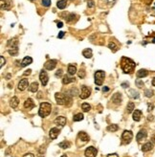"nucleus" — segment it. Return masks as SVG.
I'll return each instance as SVG.
<instances>
[{"instance_id": "1", "label": "nucleus", "mask_w": 155, "mask_h": 157, "mask_svg": "<svg viewBox=\"0 0 155 157\" xmlns=\"http://www.w3.org/2000/svg\"><path fill=\"white\" fill-rule=\"evenodd\" d=\"M135 66H136V64H135V63L132 60H130V58H128L127 57L122 58L121 67H122V69H123V71L124 72V73H127V74L133 73V71L135 69Z\"/></svg>"}, {"instance_id": "2", "label": "nucleus", "mask_w": 155, "mask_h": 157, "mask_svg": "<svg viewBox=\"0 0 155 157\" xmlns=\"http://www.w3.org/2000/svg\"><path fill=\"white\" fill-rule=\"evenodd\" d=\"M51 110H52V106L49 103H41L40 104V107H39V110H38V114L39 116L44 118V117H47L49 114L51 113Z\"/></svg>"}, {"instance_id": "3", "label": "nucleus", "mask_w": 155, "mask_h": 157, "mask_svg": "<svg viewBox=\"0 0 155 157\" xmlns=\"http://www.w3.org/2000/svg\"><path fill=\"white\" fill-rule=\"evenodd\" d=\"M8 47H9V54L11 56H15L18 53V42L16 38L10 39L8 41Z\"/></svg>"}, {"instance_id": "4", "label": "nucleus", "mask_w": 155, "mask_h": 157, "mask_svg": "<svg viewBox=\"0 0 155 157\" xmlns=\"http://www.w3.org/2000/svg\"><path fill=\"white\" fill-rule=\"evenodd\" d=\"M88 141H89V136L86 132L81 131L78 134V137H77V146L78 147H81V146L85 145Z\"/></svg>"}, {"instance_id": "5", "label": "nucleus", "mask_w": 155, "mask_h": 157, "mask_svg": "<svg viewBox=\"0 0 155 157\" xmlns=\"http://www.w3.org/2000/svg\"><path fill=\"white\" fill-rule=\"evenodd\" d=\"M104 77H105L104 71H101V70L97 71L96 73H95V75H94V78H95V83H96L98 86H101V84H103V83H104Z\"/></svg>"}, {"instance_id": "6", "label": "nucleus", "mask_w": 155, "mask_h": 157, "mask_svg": "<svg viewBox=\"0 0 155 157\" xmlns=\"http://www.w3.org/2000/svg\"><path fill=\"white\" fill-rule=\"evenodd\" d=\"M133 138V133L130 130H124L122 135V144L123 145H127L131 142V140Z\"/></svg>"}, {"instance_id": "7", "label": "nucleus", "mask_w": 155, "mask_h": 157, "mask_svg": "<svg viewBox=\"0 0 155 157\" xmlns=\"http://www.w3.org/2000/svg\"><path fill=\"white\" fill-rule=\"evenodd\" d=\"M90 94H91V91L86 85H82L81 86V93H80V98H81V99H82V100L87 99V98L90 96Z\"/></svg>"}, {"instance_id": "8", "label": "nucleus", "mask_w": 155, "mask_h": 157, "mask_svg": "<svg viewBox=\"0 0 155 157\" xmlns=\"http://www.w3.org/2000/svg\"><path fill=\"white\" fill-rule=\"evenodd\" d=\"M39 80H40L41 83H42V85H43V86H46V85H47L49 78H48L47 72H46L45 70H41L40 74H39Z\"/></svg>"}, {"instance_id": "9", "label": "nucleus", "mask_w": 155, "mask_h": 157, "mask_svg": "<svg viewBox=\"0 0 155 157\" xmlns=\"http://www.w3.org/2000/svg\"><path fill=\"white\" fill-rule=\"evenodd\" d=\"M84 153H85V156L86 157H96L98 150L95 147H89V148L86 149Z\"/></svg>"}, {"instance_id": "10", "label": "nucleus", "mask_w": 155, "mask_h": 157, "mask_svg": "<svg viewBox=\"0 0 155 157\" xmlns=\"http://www.w3.org/2000/svg\"><path fill=\"white\" fill-rule=\"evenodd\" d=\"M55 98H56V102H57L58 104H59V106H63V104H65V97L62 93H56L55 94Z\"/></svg>"}, {"instance_id": "11", "label": "nucleus", "mask_w": 155, "mask_h": 157, "mask_svg": "<svg viewBox=\"0 0 155 157\" xmlns=\"http://www.w3.org/2000/svg\"><path fill=\"white\" fill-rule=\"evenodd\" d=\"M57 63H58V61L56 60H49L48 61L45 63L44 67H45V69H47V70H53V69H55L56 66H57Z\"/></svg>"}, {"instance_id": "12", "label": "nucleus", "mask_w": 155, "mask_h": 157, "mask_svg": "<svg viewBox=\"0 0 155 157\" xmlns=\"http://www.w3.org/2000/svg\"><path fill=\"white\" fill-rule=\"evenodd\" d=\"M55 124H56V125L59 126L60 127H63L65 125H66V118L63 117V116H58V117L56 118Z\"/></svg>"}, {"instance_id": "13", "label": "nucleus", "mask_w": 155, "mask_h": 157, "mask_svg": "<svg viewBox=\"0 0 155 157\" xmlns=\"http://www.w3.org/2000/svg\"><path fill=\"white\" fill-rule=\"evenodd\" d=\"M0 5H1V9L2 10H10L12 8L13 6V3L11 0H1V3H0Z\"/></svg>"}, {"instance_id": "14", "label": "nucleus", "mask_w": 155, "mask_h": 157, "mask_svg": "<svg viewBox=\"0 0 155 157\" xmlns=\"http://www.w3.org/2000/svg\"><path fill=\"white\" fill-rule=\"evenodd\" d=\"M147 130L146 129H141L139 132H138L137 136H136V139L138 142H141L143 141V140H145L147 138Z\"/></svg>"}, {"instance_id": "15", "label": "nucleus", "mask_w": 155, "mask_h": 157, "mask_svg": "<svg viewBox=\"0 0 155 157\" xmlns=\"http://www.w3.org/2000/svg\"><path fill=\"white\" fill-rule=\"evenodd\" d=\"M59 132H60V130H59L58 127H53V129H50V132H49L50 138H51L52 140L57 139V137L59 135Z\"/></svg>"}, {"instance_id": "16", "label": "nucleus", "mask_w": 155, "mask_h": 157, "mask_svg": "<svg viewBox=\"0 0 155 157\" xmlns=\"http://www.w3.org/2000/svg\"><path fill=\"white\" fill-rule=\"evenodd\" d=\"M29 86V81H28V78H22V80L19 81L18 83V89L19 90H25L26 88Z\"/></svg>"}, {"instance_id": "17", "label": "nucleus", "mask_w": 155, "mask_h": 157, "mask_svg": "<svg viewBox=\"0 0 155 157\" xmlns=\"http://www.w3.org/2000/svg\"><path fill=\"white\" fill-rule=\"evenodd\" d=\"M112 103H114L115 104H121L122 103V94L121 93H115L111 98Z\"/></svg>"}, {"instance_id": "18", "label": "nucleus", "mask_w": 155, "mask_h": 157, "mask_svg": "<svg viewBox=\"0 0 155 157\" xmlns=\"http://www.w3.org/2000/svg\"><path fill=\"white\" fill-rule=\"evenodd\" d=\"M34 106H35V103L33 102V100L31 99V98H29V99H27L25 101L24 107L26 109H32V108H34Z\"/></svg>"}, {"instance_id": "19", "label": "nucleus", "mask_w": 155, "mask_h": 157, "mask_svg": "<svg viewBox=\"0 0 155 157\" xmlns=\"http://www.w3.org/2000/svg\"><path fill=\"white\" fill-rule=\"evenodd\" d=\"M19 104V100L18 98L16 97H13L11 100H10V106H11L13 108H16Z\"/></svg>"}, {"instance_id": "20", "label": "nucleus", "mask_w": 155, "mask_h": 157, "mask_svg": "<svg viewBox=\"0 0 155 157\" xmlns=\"http://www.w3.org/2000/svg\"><path fill=\"white\" fill-rule=\"evenodd\" d=\"M77 73V67H76L75 64H69L68 65V74L70 76H74V75Z\"/></svg>"}, {"instance_id": "21", "label": "nucleus", "mask_w": 155, "mask_h": 157, "mask_svg": "<svg viewBox=\"0 0 155 157\" xmlns=\"http://www.w3.org/2000/svg\"><path fill=\"white\" fill-rule=\"evenodd\" d=\"M32 63H33V58L31 57H25L24 58H23V60L21 63V66L25 67V66H27V65L31 64Z\"/></svg>"}, {"instance_id": "22", "label": "nucleus", "mask_w": 155, "mask_h": 157, "mask_svg": "<svg viewBox=\"0 0 155 157\" xmlns=\"http://www.w3.org/2000/svg\"><path fill=\"white\" fill-rule=\"evenodd\" d=\"M142 117V111L141 110H135L133 112V120L135 122H139Z\"/></svg>"}, {"instance_id": "23", "label": "nucleus", "mask_w": 155, "mask_h": 157, "mask_svg": "<svg viewBox=\"0 0 155 157\" xmlns=\"http://www.w3.org/2000/svg\"><path fill=\"white\" fill-rule=\"evenodd\" d=\"M152 148H153L152 143L148 142V143H146L143 147H142V150H143L144 152H147V151H149V150L152 149Z\"/></svg>"}, {"instance_id": "24", "label": "nucleus", "mask_w": 155, "mask_h": 157, "mask_svg": "<svg viewBox=\"0 0 155 157\" xmlns=\"http://www.w3.org/2000/svg\"><path fill=\"white\" fill-rule=\"evenodd\" d=\"M147 75H148V72L146 69H141V70H139L137 72V78H139L147 77Z\"/></svg>"}, {"instance_id": "25", "label": "nucleus", "mask_w": 155, "mask_h": 157, "mask_svg": "<svg viewBox=\"0 0 155 157\" xmlns=\"http://www.w3.org/2000/svg\"><path fill=\"white\" fill-rule=\"evenodd\" d=\"M82 56H84V58H91L93 54H92V50L91 49H85V50L82 51Z\"/></svg>"}, {"instance_id": "26", "label": "nucleus", "mask_w": 155, "mask_h": 157, "mask_svg": "<svg viewBox=\"0 0 155 157\" xmlns=\"http://www.w3.org/2000/svg\"><path fill=\"white\" fill-rule=\"evenodd\" d=\"M30 91L31 92H34V93H35L38 90V83H37V81H34L31 85H30Z\"/></svg>"}, {"instance_id": "27", "label": "nucleus", "mask_w": 155, "mask_h": 157, "mask_svg": "<svg viewBox=\"0 0 155 157\" xmlns=\"http://www.w3.org/2000/svg\"><path fill=\"white\" fill-rule=\"evenodd\" d=\"M74 81H75L74 78H70L68 76H64L63 78H62V83H63V84H68V83H74Z\"/></svg>"}, {"instance_id": "28", "label": "nucleus", "mask_w": 155, "mask_h": 157, "mask_svg": "<svg viewBox=\"0 0 155 157\" xmlns=\"http://www.w3.org/2000/svg\"><path fill=\"white\" fill-rule=\"evenodd\" d=\"M66 5H67L66 0H59V1L57 3V7L60 10H63L65 7H66Z\"/></svg>"}, {"instance_id": "29", "label": "nucleus", "mask_w": 155, "mask_h": 157, "mask_svg": "<svg viewBox=\"0 0 155 157\" xmlns=\"http://www.w3.org/2000/svg\"><path fill=\"white\" fill-rule=\"evenodd\" d=\"M128 96L132 98V99H138V98H139V93H138L137 91H135L134 89H130L129 93H128Z\"/></svg>"}, {"instance_id": "30", "label": "nucleus", "mask_w": 155, "mask_h": 157, "mask_svg": "<svg viewBox=\"0 0 155 157\" xmlns=\"http://www.w3.org/2000/svg\"><path fill=\"white\" fill-rule=\"evenodd\" d=\"M134 108H135L134 103L129 102V103L127 104V113H131V112H132V111L134 110Z\"/></svg>"}, {"instance_id": "31", "label": "nucleus", "mask_w": 155, "mask_h": 157, "mask_svg": "<svg viewBox=\"0 0 155 157\" xmlns=\"http://www.w3.org/2000/svg\"><path fill=\"white\" fill-rule=\"evenodd\" d=\"M70 146H71V144L68 141H63V142L59 143V145H58L59 148H61V149H68V148H70Z\"/></svg>"}, {"instance_id": "32", "label": "nucleus", "mask_w": 155, "mask_h": 157, "mask_svg": "<svg viewBox=\"0 0 155 157\" xmlns=\"http://www.w3.org/2000/svg\"><path fill=\"white\" fill-rule=\"evenodd\" d=\"M73 120H74V122H80V121L83 120V115H82L81 113L76 114V115L74 116V118H73Z\"/></svg>"}, {"instance_id": "33", "label": "nucleus", "mask_w": 155, "mask_h": 157, "mask_svg": "<svg viewBox=\"0 0 155 157\" xmlns=\"http://www.w3.org/2000/svg\"><path fill=\"white\" fill-rule=\"evenodd\" d=\"M81 109L83 110V112H88V111L91 109V106H90V104H89L84 103V104H81Z\"/></svg>"}, {"instance_id": "34", "label": "nucleus", "mask_w": 155, "mask_h": 157, "mask_svg": "<svg viewBox=\"0 0 155 157\" xmlns=\"http://www.w3.org/2000/svg\"><path fill=\"white\" fill-rule=\"evenodd\" d=\"M118 126L117 125H110V126H107V130L108 131H110V132H115V131H117L118 130Z\"/></svg>"}, {"instance_id": "35", "label": "nucleus", "mask_w": 155, "mask_h": 157, "mask_svg": "<svg viewBox=\"0 0 155 157\" xmlns=\"http://www.w3.org/2000/svg\"><path fill=\"white\" fill-rule=\"evenodd\" d=\"M108 47H109V49L112 52H116L118 50V46L114 43V42H110L109 45H108Z\"/></svg>"}, {"instance_id": "36", "label": "nucleus", "mask_w": 155, "mask_h": 157, "mask_svg": "<svg viewBox=\"0 0 155 157\" xmlns=\"http://www.w3.org/2000/svg\"><path fill=\"white\" fill-rule=\"evenodd\" d=\"M76 16L77 15H76L75 14H69L65 18H66L67 22H72V21H74V18L76 17Z\"/></svg>"}, {"instance_id": "37", "label": "nucleus", "mask_w": 155, "mask_h": 157, "mask_svg": "<svg viewBox=\"0 0 155 157\" xmlns=\"http://www.w3.org/2000/svg\"><path fill=\"white\" fill-rule=\"evenodd\" d=\"M135 83H136V85L139 88H142L144 86V83H143V81H142L141 78H137V80L135 81Z\"/></svg>"}, {"instance_id": "38", "label": "nucleus", "mask_w": 155, "mask_h": 157, "mask_svg": "<svg viewBox=\"0 0 155 157\" xmlns=\"http://www.w3.org/2000/svg\"><path fill=\"white\" fill-rule=\"evenodd\" d=\"M145 95H146V97L147 98H150L153 96V91L150 90V89H147L146 91H145Z\"/></svg>"}, {"instance_id": "39", "label": "nucleus", "mask_w": 155, "mask_h": 157, "mask_svg": "<svg viewBox=\"0 0 155 157\" xmlns=\"http://www.w3.org/2000/svg\"><path fill=\"white\" fill-rule=\"evenodd\" d=\"M42 5H43L44 7H50L51 0H42Z\"/></svg>"}, {"instance_id": "40", "label": "nucleus", "mask_w": 155, "mask_h": 157, "mask_svg": "<svg viewBox=\"0 0 155 157\" xmlns=\"http://www.w3.org/2000/svg\"><path fill=\"white\" fill-rule=\"evenodd\" d=\"M79 92H78V89L77 88H72L71 89V95L72 96H76V95H78Z\"/></svg>"}, {"instance_id": "41", "label": "nucleus", "mask_w": 155, "mask_h": 157, "mask_svg": "<svg viewBox=\"0 0 155 157\" xmlns=\"http://www.w3.org/2000/svg\"><path fill=\"white\" fill-rule=\"evenodd\" d=\"M79 77L80 78H83L84 77H85V72H84V70H80V72H79Z\"/></svg>"}, {"instance_id": "42", "label": "nucleus", "mask_w": 155, "mask_h": 157, "mask_svg": "<svg viewBox=\"0 0 155 157\" xmlns=\"http://www.w3.org/2000/svg\"><path fill=\"white\" fill-rule=\"evenodd\" d=\"M87 5H88V7L89 8H92V7H94V1L93 0H90V1H88V3H87Z\"/></svg>"}, {"instance_id": "43", "label": "nucleus", "mask_w": 155, "mask_h": 157, "mask_svg": "<svg viewBox=\"0 0 155 157\" xmlns=\"http://www.w3.org/2000/svg\"><path fill=\"white\" fill-rule=\"evenodd\" d=\"M0 60H1V64H0V66H3V65H4V63H6V60H5V58H4V57H3V56H1V57H0Z\"/></svg>"}, {"instance_id": "44", "label": "nucleus", "mask_w": 155, "mask_h": 157, "mask_svg": "<svg viewBox=\"0 0 155 157\" xmlns=\"http://www.w3.org/2000/svg\"><path fill=\"white\" fill-rule=\"evenodd\" d=\"M153 107H154V106H153V104H148V107H147V110H148V111H149V112H150V111L153 109Z\"/></svg>"}, {"instance_id": "45", "label": "nucleus", "mask_w": 155, "mask_h": 157, "mask_svg": "<svg viewBox=\"0 0 155 157\" xmlns=\"http://www.w3.org/2000/svg\"><path fill=\"white\" fill-rule=\"evenodd\" d=\"M62 75V70L60 69V70H58L57 73H56V77H60Z\"/></svg>"}, {"instance_id": "46", "label": "nucleus", "mask_w": 155, "mask_h": 157, "mask_svg": "<svg viewBox=\"0 0 155 157\" xmlns=\"http://www.w3.org/2000/svg\"><path fill=\"white\" fill-rule=\"evenodd\" d=\"M64 34H65L64 32H59V34L58 35V38H63Z\"/></svg>"}, {"instance_id": "47", "label": "nucleus", "mask_w": 155, "mask_h": 157, "mask_svg": "<svg viewBox=\"0 0 155 157\" xmlns=\"http://www.w3.org/2000/svg\"><path fill=\"white\" fill-rule=\"evenodd\" d=\"M106 157H119L117 153H111V154H108Z\"/></svg>"}, {"instance_id": "48", "label": "nucleus", "mask_w": 155, "mask_h": 157, "mask_svg": "<svg viewBox=\"0 0 155 157\" xmlns=\"http://www.w3.org/2000/svg\"><path fill=\"white\" fill-rule=\"evenodd\" d=\"M23 157H35V155L33 154V153H26Z\"/></svg>"}, {"instance_id": "49", "label": "nucleus", "mask_w": 155, "mask_h": 157, "mask_svg": "<svg viewBox=\"0 0 155 157\" xmlns=\"http://www.w3.org/2000/svg\"><path fill=\"white\" fill-rule=\"evenodd\" d=\"M122 86H123L124 88H127L128 86V83H122Z\"/></svg>"}, {"instance_id": "50", "label": "nucleus", "mask_w": 155, "mask_h": 157, "mask_svg": "<svg viewBox=\"0 0 155 157\" xmlns=\"http://www.w3.org/2000/svg\"><path fill=\"white\" fill-rule=\"evenodd\" d=\"M31 71H32V70H30V69L27 70V71H26L25 73H24V76H27V75H30V74H31Z\"/></svg>"}, {"instance_id": "51", "label": "nucleus", "mask_w": 155, "mask_h": 157, "mask_svg": "<svg viewBox=\"0 0 155 157\" xmlns=\"http://www.w3.org/2000/svg\"><path fill=\"white\" fill-rule=\"evenodd\" d=\"M108 90H109V88L106 87V86H104V87L103 88V91H104V92H107Z\"/></svg>"}, {"instance_id": "52", "label": "nucleus", "mask_w": 155, "mask_h": 157, "mask_svg": "<svg viewBox=\"0 0 155 157\" xmlns=\"http://www.w3.org/2000/svg\"><path fill=\"white\" fill-rule=\"evenodd\" d=\"M62 26H63V23H62V22H58V28H61Z\"/></svg>"}, {"instance_id": "53", "label": "nucleus", "mask_w": 155, "mask_h": 157, "mask_svg": "<svg viewBox=\"0 0 155 157\" xmlns=\"http://www.w3.org/2000/svg\"><path fill=\"white\" fill-rule=\"evenodd\" d=\"M142 1H144V2H146L147 4H149V3L152 1V0H142Z\"/></svg>"}, {"instance_id": "54", "label": "nucleus", "mask_w": 155, "mask_h": 157, "mask_svg": "<svg viewBox=\"0 0 155 157\" xmlns=\"http://www.w3.org/2000/svg\"><path fill=\"white\" fill-rule=\"evenodd\" d=\"M151 140H152V142L155 144V134H154V135H153L152 137H151Z\"/></svg>"}, {"instance_id": "55", "label": "nucleus", "mask_w": 155, "mask_h": 157, "mask_svg": "<svg viewBox=\"0 0 155 157\" xmlns=\"http://www.w3.org/2000/svg\"><path fill=\"white\" fill-rule=\"evenodd\" d=\"M107 1L109 2V3H112V4H113V3L116 1V0H107Z\"/></svg>"}, {"instance_id": "56", "label": "nucleus", "mask_w": 155, "mask_h": 157, "mask_svg": "<svg viewBox=\"0 0 155 157\" xmlns=\"http://www.w3.org/2000/svg\"><path fill=\"white\" fill-rule=\"evenodd\" d=\"M152 85H153V86H155V78L152 80Z\"/></svg>"}, {"instance_id": "57", "label": "nucleus", "mask_w": 155, "mask_h": 157, "mask_svg": "<svg viewBox=\"0 0 155 157\" xmlns=\"http://www.w3.org/2000/svg\"><path fill=\"white\" fill-rule=\"evenodd\" d=\"M152 42H153V43H155V38H154L152 39Z\"/></svg>"}, {"instance_id": "58", "label": "nucleus", "mask_w": 155, "mask_h": 157, "mask_svg": "<svg viewBox=\"0 0 155 157\" xmlns=\"http://www.w3.org/2000/svg\"><path fill=\"white\" fill-rule=\"evenodd\" d=\"M61 157H67V155H62Z\"/></svg>"}, {"instance_id": "59", "label": "nucleus", "mask_w": 155, "mask_h": 157, "mask_svg": "<svg viewBox=\"0 0 155 157\" xmlns=\"http://www.w3.org/2000/svg\"><path fill=\"white\" fill-rule=\"evenodd\" d=\"M32 1H34V0H32Z\"/></svg>"}]
</instances>
